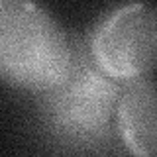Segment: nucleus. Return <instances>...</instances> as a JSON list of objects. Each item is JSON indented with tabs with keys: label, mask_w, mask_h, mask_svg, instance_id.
Masks as SVG:
<instances>
[{
	"label": "nucleus",
	"mask_w": 157,
	"mask_h": 157,
	"mask_svg": "<svg viewBox=\"0 0 157 157\" xmlns=\"http://www.w3.org/2000/svg\"><path fill=\"white\" fill-rule=\"evenodd\" d=\"M71 69L67 33L45 8L28 0H0V78L26 90L51 92Z\"/></svg>",
	"instance_id": "f257e3e1"
},
{
	"label": "nucleus",
	"mask_w": 157,
	"mask_h": 157,
	"mask_svg": "<svg viewBox=\"0 0 157 157\" xmlns=\"http://www.w3.org/2000/svg\"><path fill=\"white\" fill-rule=\"evenodd\" d=\"M90 51L96 67L116 82L147 77L157 65V10L141 2L112 10L92 32Z\"/></svg>",
	"instance_id": "f03ea898"
},
{
	"label": "nucleus",
	"mask_w": 157,
	"mask_h": 157,
	"mask_svg": "<svg viewBox=\"0 0 157 157\" xmlns=\"http://www.w3.org/2000/svg\"><path fill=\"white\" fill-rule=\"evenodd\" d=\"M120 90L118 82L98 67L75 71L73 65L69 78L53 90V118L73 136H98L116 116Z\"/></svg>",
	"instance_id": "7ed1b4c3"
},
{
	"label": "nucleus",
	"mask_w": 157,
	"mask_h": 157,
	"mask_svg": "<svg viewBox=\"0 0 157 157\" xmlns=\"http://www.w3.org/2000/svg\"><path fill=\"white\" fill-rule=\"evenodd\" d=\"M118 132L136 157L157 155V85L151 78H136L120 90L116 108Z\"/></svg>",
	"instance_id": "20e7f679"
}]
</instances>
